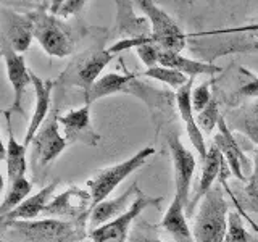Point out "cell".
Masks as SVG:
<instances>
[{"mask_svg":"<svg viewBox=\"0 0 258 242\" xmlns=\"http://www.w3.org/2000/svg\"><path fill=\"white\" fill-rule=\"evenodd\" d=\"M229 208L223 189L213 186L202 199L199 213L194 221L192 234L196 242H223L228 232Z\"/></svg>","mask_w":258,"mask_h":242,"instance_id":"1","label":"cell"},{"mask_svg":"<svg viewBox=\"0 0 258 242\" xmlns=\"http://www.w3.org/2000/svg\"><path fill=\"white\" fill-rule=\"evenodd\" d=\"M34 15V37L45 53L56 58H64L75 50V37L71 28L63 20L48 12V2L37 4Z\"/></svg>","mask_w":258,"mask_h":242,"instance_id":"2","label":"cell"},{"mask_svg":"<svg viewBox=\"0 0 258 242\" xmlns=\"http://www.w3.org/2000/svg\"><path fill=\"white\" fill-rule=\"evenodd\" d=\"M12 232L28 242H83L84 228L79 221H64L58 218L32 221H12Z\"/></svg>","mask_w":258,"mask_h":242,"instance_id":"3","label":"cell"},{"mask_svg":"<svg viewBox=\"0 0 258 242\" xmlns=\"http://www.w3.org/2000/svg\"><path fill=\"white\" fill-rule=\"evenodd\" d=\"M155 149L153 147H145L141 149L131 158L121 161L118 165H113L108 168H103L100 171H97L91 179L87 181L89 192L92 196V208L99 205L100 202L107 200V197L115 191L118 186L123 183L129 174H133L136 169L145 165L152 155H155Z\"/></svg>","mask_w":258,"mask_h":242,"instance_id":"4","label":"cell"},{"mask_svg":"<svg viewBox=\"0 0 258 242\" xmlns=\"http://www.w3.org/2000/svg\"><path fill=\"white\" fill-rule=\"evenodd\" d=\"M113 55L103 48L87 50L75 56L67 68L61 71V75L56 78V84L63 86H76L84 91V94L94 86V83L100 78L103 68L111 62Z\"/></svg>","mask_w":258,"mask_h":242,"instance_id":"5","label":"cell"},{"mask_svg":"<svg viewBox=\"0 0 258 242\" xmlns=\"http://www.w3.org/2000/svg\"><path fill=\"white\" fill-rule=\"evenodd\" d=\"M137 5L150 23V36L153 39V44L160 47L163 52L181 53L189 36L182 32L177 23L150 0H141V2H137Z\"/></svg>","mask_w":258,"mask_h":242,"instance_id":"6","label":"cell"},{"mask_svg":"<svg viewBox=\"0 0 258 242\" xmlns=\"http://www.w3.org/2000/svg\"><path fill=\"white\" fill-rule=\"evenodd\" d=\"M161 200H163V197H150L139 189L133 205L129 207L126 213L118 216L116 220L91 231L89 232V237H91L92 242H126L129 229H131L136 218L147 207H160Z\"/></svg>","mask_w":258,"mask_h":242,"instance_id":"7","label":"cell"},{"mask_svg":"<svg viewBox=\"0 0 258 242\" xmlns=\"http://www.w3.org/2000/svg\"><path fill=\"white\" fill-rule=\"evenodd\" d=\"M34 39V15L0 10V45L10 47L16 53L26 52Z\"/></svg>","mask_w":258,"mask_h":242,"instance_id":"8","label":"cell"},{"mask_svg":"<svg viewBox=\"0 0 258 242\" xmlns=\"http://www.w3.org/2000/svg\"><path fill=\"white\" fill-rule=\"evenodd\" d=\"M168 147L174 166V188H176L174 196L179 197L185 208H187L190 202V184H192L197 161L194 153L181 142L179 136L176 133L168 136Z\"/></svg>","mask_w":258,"mask_h":242,"instance_id":"9","label":"cell"},{"mask_svg":"<svg viewBox=\"0 0 258 242\" xmlns=\"http://www.w3.org/2000/svg\"><path fill=\"white\" fill-rule=\"evenodd\" d=\"M92 210V196L87 189H81L78 186H71L70 189L58 194L50 200L44 210L47 216H64L68 221H79L91 215Z\"/></svg>","mask_w":258,"mask_h":242,"instance_id":"10","label":"cell"},{"mask_svg":"<svg viewBox=\"0 0 258 242\" xmlns=\"http://www.w3.org/2000/svg\"><path fill=\"white\" fill-rule=\"evenodd\" d=\"M213 144L218 147V150L221 152V155L228 165L229 171L234 177H237L239 181L245 183L247 176L250 177V160L244 153V150L240 149V145L237 144V141L234 139V134L229 129L228 123H226L224 116L220 118L218 121V134L215 136Z\"/></svg>","mask_w":258,"mask_h":242,"instance_id":"11","label":"cell"},{"mask_svg":"<svg viewBox=\"0 0 258 242\" xmlns=\"http://www.w3.org/2000/svg\"><path fill=\"white\" fill-rule=\"evenodd\" d=\"M58 123L63 126V134L68 144L81 142L89 147H95L100 142V136L95 131L91 121V107H84L68 111L67 115L58 116Z\"/></svg>","mask_w":258,"mask_h":242,"instance_id":"12","label":"cell"},{"mask_svg":"<svg viewBox=\"0 0 258 242\" xmlns=\"http://www.w3.org/2000/svg\"><path fill=\"white\" fill-rule=\"evenodd\" d=\"M60 123L58 115L53 111L47 118L45 125L39 129V133L32 139V147H34V157L39 160V163L45 166L52 163L55 158H58L60 153L67 149V139L60 134Z\"/></svg>","mask_w":258,"mask_h":242,"instance_id":"13","label":"cell"},{"mask_svg":"<svg viewBox=\"0 0 258 242\" xmlns=\"http://www.w3.org/2000/svg\"><path fill=\"white\" fill-rule=\"evenodd\" d=\"M0 48H2V58L5 60L7 76L13 89V103L10 105V108L7 111L24 115L23 99H24V92H26V87L31 84V70H28L23 55L16 53L10 47L0 45Z\"/></svg>","mask_w":258,"mask_h":242,"instance_id":"14","label":"cell"},{"mask_svg":"<svg viewBox=\"0 0 258 242\" xmlns=\"http://www.w3.org/2000/svg\"><path fill=\"white\" fill-rule=\"evenodd\" d=\"M192 84H194V78L187 81V84H184L181 89H177L176 92V105L177 110H179V115L184 121L185 126V133L189 136V141L194 145V149L197 150L199 157L204 160L207 157L208 147L205 144V137L202 134L200 128L197 125V119L194 116V110H192V102H190V94H192Z\"/></svg>","mask_w":258,"mask_h":242,"instance_id":"15","label":"cell"},{"mask_svg":"<svg viewBox=\"0 0 258 242\" xmlns=\"http://www.w3.org/2000/svg\"><path fill=\"white\" fill-rule=\"evenodd\" d=\"M31 84L34 86V91H36V107H34V113H32V116H31L26 136H24V141H23V145L26 149L32 144V139L36 137L40 126L44 125V121L48 115V108H50V102H52V91L55 86L52 79L42 81L32 71H31Z\"/></svg>","mask_w":258,"mask_h":242,"instance_id":"16","label":"cell"},{"mask_svg":"<svg viewBox=\"0 0 258 242\" xmlns=\"http://www.w3.org/2000/svg\"><path fill=\"white\" fill-rule=\"evenodd\" d=\"M223 163H224V158L221 155V152L218 150V147L213 144L212 147H208L207 157L202 160V176H200L197 189L194 192V196L190 197L187 208H185V216L194 215V210H196L197 204L202 202V199H204L210 192V189L215 186L216 177L221 174Z\"/></svg>","mask_w":258,"mask_h":242,"instance_id":"17","label":"cell"},{"mask_svg":"<svg viewBox=\"0 0 258 242\" xmlns=\"http://www.w3.org/2000/svg\"><path fill=\"white\" fill-rule=\"evenodd\" d=\"M137 191H139V188H137V184L134 183L131 188H127V191L121 194L119 197L111 199V200H103L99 205H95L91 210V215H89L91 231L100 228V226L116 220L118 216L126 213L129 207L133 205V202L137 196Z\"/></svg>","mask_w":258,"mask_h":242,"instance_id":"18","label":"cell"},{"mask_svg":"<svg viewBox=\"0 0 258 242\" xmlns=\"http://www.w3.org/2000/svg\"><path fill=\"white\" fill-rule=\"evenodd\" d=\"M60 179H55L50 184H47L45 188L40 189L34 196H29L26 200L16 207L13 212H10L8 215L2 216L0 220L2 223L8 224L12 221H32L36 220L39 215H44L45 207L50 204V200L53 199V192L58 188Z\"/></svg>","mask_w":258,"mask_h":242,"instance_id":"19","label":"cell"},{"mask_svg":"<svg viewBox=\"0 0 258 242\" xmlns=\"http://www.w3.org/2000/svg\"><path fill=\"white\" fill-rule=\"evenodd\" d=\"M137 79L136 73H124V75H118V73H108L103 75L95 81L94 86L84 94L86 105L91 107V103L102 99V97H108L111 94H131L133 83Z\"/></svg>","mask_w":258,"mask_h":242,"instance_id":"20","label":"cell"},{"mask_svg":"<svg viewBox=\"0 0 258 242\" xmlns=\"http://www.w3.org/2000/svg\"><path fill=\"white\" fill-rule=\"evenodd\" d=\"M161 226L174 239V242H196L190 226L187 224L185 205L177 196H174L171 205L168 207L163 220H161Z\"/></svg>","mask_w":258,"mask_h":242,"instance_id":"21","label":"cell"},{"mask_svg":"<svg viewBox=\"0 0 258 242\" xmlns=\"http://www.w3.org/2000/svg\"><path fill=\"white\" fill-rule=\"evenodd\" d=\"M158 65L160 67H166V68L179 71L187 78H196L199 75H216V73L223 71V68L216 67L213 63L192 60L181 53H171V52H163V50L160 53Z\"/></svg>","mask_w":258,"mask_h":242,"instance_id":"22","label":"cell"},{"mask_svg":"<svg viewBox=\"0 0 258 242\" xmlns=\"http://www.w3.org/2000/svg\"><path fill=\"white\" fill-rule=\"evenodd\" d=\"M10 116L12 113L5 110L7 128H8V142H7V157H5L8 184L21 179L26 174V147L15 139Z\"/></svg>","mask_w":258,"mask_h":242,"instance_id":"23","label":"cell"},{"mask_svg":"<svg viewBox=\"0 0 258 242\" xmlns=\"http://www.w3.org/2000/svg\"><path fill=\"white\" fill-rule=\"evenodd\" d=\"M224 119L231 131L247 136L258 147V103H250L232 110Z\"/></svg>","mask_w":258,"mask_h":242,"instance_id":"24","label":"cell"},{"mask_svg":"<svg viewBox=\"0 0 258 242\" xmlns=\"http://www.w3.org/2000/svg\"><path fill=\"white\" fill-rule=\"evenodd\" d=\"M131 5H133L131 2H116V7H118V16H116L118 32L119 34H127L126 39L150 34L152 29H150L149 20L134 16Z\"/></svg>","mask_w":258,"mask_h":242,"instance_id":"25","label":"cell"},{"mask_svg":"<svg viewBox=\"0 0 258 242\" xmlns=\"http://www.w3.org/2000/svg\"><path fill=\"white\" fill-rule=\"evenodd\" d=\"M31 191H32V184L26 177H21V179L8 186V192L5 194V199L2 200V204H0V218L13 212L20 204H23V202L29 197Z\"/></svg>","mask_w":258,"mask_h":242,"instance_id":"26","label":"cell"},{"mask_svg":"<svg viewBox=\"0 0 258 242\" xmlns=\"http://www.w3.org/2000/svg\"><path fill=\"white\" fill-rule=\"evenodd\" d=\"M144 76H147L150 79H155V81H160V83H163L169 87L173 89H181L184 84H187V81L190 78H187L182 73L176 71V70H171V68H166V67H155V68H149L142 73Z\"/></svg>","mask_w":258,"mask_h":242,"instance_id":"27","label":"cell"},{"mask_svg":"<svg viewBox=\"0 0 258 242\" xmlns=\"http://www.w3.org/2000/svg\"><path fill=\"white\" fill-rule=\"evenodd\" d=\"M223 242H258V240L245 229L239 212H229L228 232H226V237Z\"/></svg>","mask_w":258,"mask_h":242,"instance_id":"28","label":"cell"},{"mask_svg":"<svg viewBox=\"0 0 258 242\" xmlns=\"http://www.w3.org/2000/svg\"><path fill=\"white\" fill-rule=\"evenodd\" d=\"M220 105H218L216 99H213L208 103V107L204 108L200 113H197V125L200 128L202 134H210L213 133V129L218 126L220 121Z\"/></svg>","mask_w":258,"mask_h":242,"instance_id":"29","label":"cell"},{"mask_svg":"<svg viewBox=\"0 0 258 242\" xmlns=\"http://www.w3.org/2000/svg\"><path fill=\"white\" fill-rule=\"evenodd\" d=\"M84 0H56V2H48V12L56 18L64 20L68 16L78 15L84 8Z\"/></svg>","mask_w":258,"mask_h":242,"instance_id":"30","label":"cell"},{"mask_svg":"<svg viewBox=\"0 0 258 242\" xmlns=\"http://www.w3.org/2000/svg\"><path fill=\"white\" fill-rule=\"evenodd\" d=\"M240 97H256L258 99V76L252 71L240 67L239 68V89Z\"/></svg>","mask_w":258,"mask_h":242,"instance_id":"31","label":"cell"},{"mask_svg":"<svg viewBox=\"0 0 258 242\" xmlns=\"http://www.w3.org/2000/svg\"><path fill=\"white\" fill-rule=\"evenodd\" d=\"M245 196H247L248 208L253 210L255 213H258V150L255 153L252 174H250L247 186H245Z\"/></svg>","mask_w":258,"mask_h":242,"instance_id":"32","label":"cell"},{"mask_svg":"<svg viewBox=\"0 0 258 242\" xmlns=\"http://www.w3.org/2000/svg\"><path fill=\"white\" fill-rule=\"evenodd\" d=\"M213 100V95L210 92V84L202 83L197 87H192L190 94V102H192V110L200 113L204 108L208 107V103Z\"/></svg>","mask_w":258,"mask_h":242,"instance_id":"33","label":"cell"},{"mask_svg":"<svg viewBox=\"0 0 258 242\" xmlns=\"http://www.w3.org/2000/svg\"><path fill=\"white\" fill-rule=\"evenodd\" d=\"M136 52H137V55H139V58L142 60V63L145 65V67H147V70L158 67L161 48L157 47L155 44L142 45L139 48H136Z\"/></svg>","mask_w":258,"mask_h":242,"instance_id":"34","label":"cell"},{"mask_svg":"<svg viewBox=\"0 0 258 242\" xmlns=\"http://www.w3.org/2000/svg\"><path fill=\"white\" fill-rule=\"evenodd\" d=\"M7 157V145H4L2 137H0V161H4Z\"/></svg>","mask_w":258,"mask_h":242,"instance_id":"35","label":"cell"},{"mask_svg":"<svg viewBox=\"0 0 258 242\" xmlns=\"http://www.w3.org/2000/svg\"><path fill=\"white\" fill-rule=\"evenodd\" d=\"M136 242H163L161 239H155V237H144V239H139Z\"/></svg>","mask_w":258,"mask_h":242,"instance_id":"36","label":"cell"},{"mask_svg":"<svg viewBox=\"0 0 258 242\" xmlns=\"http://www.w3.org/2000/svg\"><path fill=\"white\" fill-rule=\"evenodd\" d=\"M4 188H5V179H4V176H2V173H0V194H2Z\"/></svg>","mask_w":258,"mask_h":242,"instance_id":"37","label":"cell"},{"mask_svg":"<svg viewBox=\"0 0 258 242\" xmlns=\"http://www.w3.org/2000/svg\"><path fill=\"white\" fill-rule=\"evenodd\" d=\"M253 226H255V229H256V231H258V226H256V224H253Z\"/></svg>","mask_w":258,"mask_h":242,"instance_id":"38","label":"cell"},{"mask_svg":"<svg viewBox=\"0 0 258 242\" xmlns=\"http://www.w3.org/2000/svg\"><path fill=\"white\" fill-rule=\"evenodd\" d=\"M83 242H92V240H83Z\"/></svg>","mask_w":258,"mask_h":242,"instance_id":"39","label":"cell"}]
</instances>
